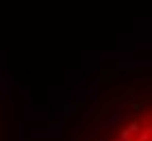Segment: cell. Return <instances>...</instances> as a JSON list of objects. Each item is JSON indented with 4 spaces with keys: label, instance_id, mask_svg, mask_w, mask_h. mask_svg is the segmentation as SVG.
I'll return each mask as SVG.
<instances>
[{
    "label": "cell",
    "instance_id": "obj_1",
    "mask_svg": "<svg viewBox=\"0 0 152 141\" xmlns=\"http://www.w3.org/2000/svg\"><path fill=\"white\" fill-rule=\"evenodd\" d=\"M89 141H150V98L137 87L133 96L109 98L107 109Z\"/></svg>",
    "mask_w": 152,
    "mask_h": 141
}]
</instances>
